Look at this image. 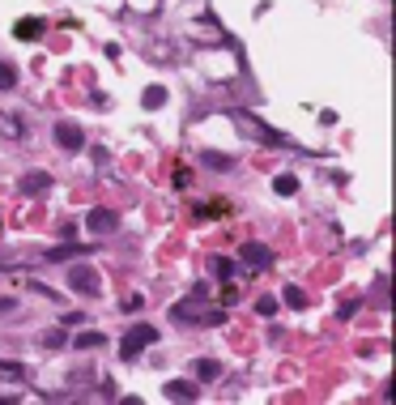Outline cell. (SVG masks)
Listing matches in <instances>:
<instances>
[{
    "mask_svg": "<svg viewBox=\"0 0 396 405\" xmlns=\"http://www.w3.org/2000/svg\"><path fill=\"white\" fill-rule=\"evenodd\" d=\"M158 342V329L154 325H132L128 333H124V346H119V354L124 359H132V354H141L145 346H154Z\"/></svg>",
    "mask_w": 396,
    "mask_h": 405,
    "instance_id": "1",
    "label": "cell"
},
{
    "mask_svg": "<svg viewBox=\"0 0 396 405\" xmlns=\"http://www.w3.org/2000/svg\"><path fill=\"white\" fill-rule=\"evenodd\" d=\"M68 286H73L77 295H90V299H94V295H98V273H94L90 265H73V269H68Z\"/></svg>",
    "mask_w": 396,
    "mask_h": 405,
    "instance_id": "2",
    "label": "cell"
},
{
    "mask_svg": "<svg viewBox=\"0 0 396 405\" xmlns=\"http://www.w3.org/2000/svg\"><path fill=\"white\" fill-rule=\"evenodd\" d=\"M85 226H90L94 235H115V226H119V222H115V214H111V209H90V214H85Z\"/></svg>",
    "mask_w": 396,
    "mask_h": 405,
    "instance_id": "3",
    "label": "cell"
},
{
    "mask_svg": "<svg viewBox=\"0 0 396 405\" xmlns=\"http://www.w3.org/2000/svg\"><path fill=\"white\" fill-rule=\"evenodd\" d=\"M55 141H60L64 149H81V145H85V132H81L77 124H55Z\"/></svg>",
    "mask_w": 396,
    "mask_h": 405,
    "instance_id": "4",
    "label": "cell"
},
{
    "mask_svg": "<svg viewBox=\"0 0 396 405\" xmlns=\"http://www.w3.org/2000/svg\"><path fill=\"white\" fill-rule=\"evenodd\" d=\"M47 184H51V179H47V171H30V175H21V184H17V188H21V196H43V192H47Z\"/></svg>",
    "mask_w": 396,
    "mask_h": 405,
    "instance_id": "5",
    "label": "cell"
},
{
    "mask_svg": "<svg viewBox=\"0 0 396 405\" xmlns=\"http://www.w3.org/2000/svg\"><path fill=\"white\" fill-rule=\"evenodd\" d=\"M13 34H17V38H26V43H34V38H43V21H38V17H26V21H17V26H13Z\"/></svg>",
    "mask_w": 396,
    "mask_h": 405,
    "instance_id": "6",
    "label": "cell"
},
{
    "mask_svg": "<svg viewBox=\"0 0 396 405\" xmlns=\"http://www.w3.org/2000/svg\"><path fill=\"white\" fill-rule=\"evenodd\" d=\"M243 265H252V269H264V265H269V248H260V243H247V248H243Z\"/></svg>",
    "mask_w": 396,
    "mask_h": 405,
    "instance_id": "7",
    "label": "cell"
},
{
    "mask_svg": "<svg viewBox=\"0 0 396 405\" xmlns=\"http://www.w3.org/2000/svg\"><path fill=\"white\" fill-rule=\"evenodd\" d=\"M166 397H171V401H196V389H192L188 380H171V384H166Z\"/></svg>",
    "mask_w": 396,
    "mask_h": 405,
    "instance_id": "8",
    "label": "cell"
},
{
    "mask_svg": "<svg viewBox=\"0 0 396 405\" xmlns=\"http://www.w3.org/2000/svg\"><path fill=\"white\" fill-rule=\"evenodd\" d=\"M196 376H200V380H218V376H222V363H218V359H200V363H196Z\"/></svg>",
    "mask_w": 396,
    "mask_h": 405,
    "instance_id": "9",
    "label": "cell"
},
{
    "mask_svg": "<svg viewBox=\"0 0 396 405\" xmlns=\"http://www.w3.org/2000/svg\"><path fill=\"white\" fill-rule=\"evenodd\" d=\"M273 192H277V196H294V192H299V179H294V175H277Z\"/></svg>",
    "mask_w": 396,
    "mask_h": 405,
    "instance_id": "10",
    "label": "cell"
},
{
    "mask_svg": "<svg viewBox=\"0 0 396 405\" xmlns=\"http://www.w3.org/2000/svg\"><path fill=\"white\" fill-rule=\"evenodd\" d=\"M141 102H145V107H162V102H166V90H162V85H149V90L141 94Z\"/></svg>",
    "mask_w": 396,
    "mask_h": 405,
    "instance_id": "11",
    "label": "cell"
},
{
    "mask_svg": "<svg viewBox=\"0 0 396 405\" xmlns=\"http://www.w3.org/2000/svg\"><path fill=\"white\" fill-rule=\"evenodd\" d=\"M17 85V68L9 60H0V90H13Z\"/></svg>",
    "mask_w": 396,
    "mask_h": 405,
    "instance_id": "12",
    "label": "cell"
},
{
    "mask_svg": "<svg viewBox=\"0 0 396 405\" xmlns=\"http://www.w3.org/2000/svg\"><path fill=\"white\" fill-rule=\"evenodd\" d=\"M77 252H85V248H73V243H60V248H51L47 256H51V261H73Z\"/></svg>",
    "mask_w": 396,
    "mask_h": 405,
    "instance_id": "13",
    "label": "cell"
},
{
    "mask_svg": "<svg viewBox=\"0 0 396 405\" xmlns=\"http://www.w3.org/2000/svg\"><path fill=\"white\" fill-rule=\"evenodd\" d=\"M209 269H213L218 278H230V273H235V265H230L226 256H213V261H209Z\"/></svg>",
    "mask_w": 396,
    "mask_h": 405,
    "instance_id": "14",
    "label": "cell"
},
{
    "mask_svg": "<svg viewBox=\"0 0 396 405\" xmlns=\"http://www.w3.org/2000/svg\"><path fill=\"white\" fill-rule=\"evenodd\" d=\"M282 299H286L290 307H307V295H303L299 286H286V295H282Z\"/></svg>",
    "mask_w": 396,
    "mask_h": 405,
    "instance_id": "15",
    "label": "cell"
},
{
    "mask_svg": "<svg viewBox=\"0 0 396 405\" xmlns=\"http://www.w3.org/2000/svg\"><path fill=\"white\" fill-rule=\"evenodd\" d=\"M200 162L213 167V171H226V167H230V158H222V154H200Z\"/></svg>",
    "mask_w": 396,
    "mask_h": 405,
    "instance_id": "16",
    "label": "cell"
},
{
    "mask_svg": "<svg viewBox=\"0 0 396 405\" xmlns=\"http://www.w3.org/2000/svg\"><path fill=\"white\" fill-rule=\"evenodd\" d=\"M77 346H81V350H94V346H102V333H81Z\"/></svg>",
    "mask_w": 396,
    "mask_h": 405,
    "instance_id": "17",
    "label": "cell"
},
{
    "mask_svg": "<svg viewBox=\"0 0 396 405\" xmlns=\"http://www.w3.org/2000/svg\"><path fill=\"white\" fill-rule=\"evenodd\" d=\"M43 346H51V350H55V346H64V333H60V329H51V333H43Z\"/></svg>",
    "mask_w": 396,
    "mask_h": 405,
    "instance_id": "18",
    "label": "cell"
},
{
    "mask_svg": "<svg viewBox=\"0 0 396 405\" xmlns=\"http://www.w3.org/2000/svg\"><path fill=\"white\" fill-rule=\"evenodd\" d=\"M4 128H9V132H13V137H26V124H21V120H13V115H9V120H4Z\"/></svg>",
    "mask_w": 396,
    "mask_h": 405,
    "instance_id": "19",
    "label": "cell"
},
{
    "mask_svg": "<svg viewBox=\"0 0 396 405\" xmlns=\"http://www.w3.org/2000/svg\"><path fill=\"white\" fill-rule=\"evenodd\" d=\"M256 312H260V316H273V312H277V299H260Z\"/></svg>",
    "mask_w": 396,
    "mask_h": 405,
    "instance_id": "20",
    "label": "cell"
},
{
    "mask_svg": "<svg viewBox=\"0 0 396 405\" xmlns=\"http://www.w3.org/2000/svg\"><path fill=\"white\" fill-rule=\"evenodd\" d=\"M13 307H17V303H13V299H0V316H9V312H13Z\"/></svg>",
    "mask_w": 396,
    "mask_h": 405,
    "instance_id": "21",
    "label": "cell"
}]
</instances>
